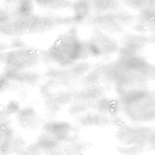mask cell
<instances>
[{"label": "cell", "mask_w": 155, "mask_h": 155, "mask_svg": "<svg viewBox=\"0 0 155 155\" xmlns=\"http://www.w3.org/2000/svg\"><path fill=\"white\" fill-rule=\"evenodd\" d=\"M134 16L120 8L113 11L88 15L85 19L94 28L103 32L117 33L133 22Z\"/></svg>", "instance_id": "obj_1"}, {"label": "cell", "mask_w": 155, "mask_h": 155, "mask_svg": "<svg viewBox=\"0 0 155 155\" xmlns=\"http://www.w3.org/2000/svg\"><path fill=\"white\" fill-rule=\"evenodd\" d=\"M122 4L121 0H76L74 1L73 15L82 21L90 15L119 9Z\"/></svg>", "instance_id": "obj_2"}, {"label": "cell", "mask_w": 155, "mask_h": 155, "mask_svg": "<svg viewBox=\"0 0 155 155\" xmlns=\"http://www.w3.org/2000/svg\"><path fill=\"white\" fill-rule=\"evenodd\" d=\"M148 94L140 93L133 96L130 99L127 101L126 107L127 111L130 116L136 119L145 120L153 113V104H151V99Z\"/></svg>", "instance_id": "obj_3"}, {"label": "cell", "mask_w": 155, "mask_h": 155, "mask_svg": "<svg viewBox=\"0 0 155 155\" xmlns=\"http://www.w3.org/2000/svg\"><path fill=\"white\" fill-rule=\"evenodd\" d=\"M24 145V140L16 133L10 123L0 125V154L21 151Z\"/></svg>", "instance_id": "obj_4"}, {"label": "cell", "mask_w": 155, "mask_h": 155, "mask_svg": "<svg viewBox=\"0 0 155 155\" xmlns=\"http://www.w3.org/2000/svg\"><path fill=\"white\" fill-rule=\"evenodd\" d=\"M137 16H134L133 21L135 22V27L140 30L147 31L154 28V8L149 7L139 10Z\"/></svg>", "instance_id": "obj_5"}, {"label": "cell", "mask_w": 155, "mask_h": 155, "mask_svg": "<svg viewBox=\"0 0 155 155\" xmlns=\"http://www.w3.org/2000/svg\"><path fill=\"white\" fill-rule=\"evenodd\" d=\"M34 4L41 8L54 10H72L73 8V0H33Z\"/></svg>", "instance_id": "obj_6"}, {"label": "cell", "mask_w": 155, "mask_h": 155, "mask_svg": "<svg viewBox=\"0 0 155 155\" xmlns=\"http://www.w3.org/2000/svg\"><path fill=\"white\" fill-rule=\"evenodd\" d=\"M122 4L133 9L140 10L142 8L154 7V0H121Z\"/></svg>", "instance_id": "obj_7"}, {"label": "cell", "mask_w": 155, "mask_h": 155, "mask_svg": "<svg viewBox=\"0 0 155 155\" xmlns=\"http://www.w3.org/2000/svg\"><path fill=\"white\" fill-rule=\"evenodd\" d=\"M11 88L12 82L4 75L2 72L0 73V96L4 94Z\"/></svg>", "instance_id": "obj_8"}, {"label": "cell", "mask_w": 155, "mask_h": 155, "mask_svg": "<svg viewBox=\"0 0 155 155\" xmlns=\"http://www.w3.org/2000/svg\"><path fill=\"white\" fill-rule=\"evenodd\" d=\"M10 49L8 42H5L2 40H0V52L6 51Z\"/></svg>", "instance_id": "obj_9"}]
</instances>
